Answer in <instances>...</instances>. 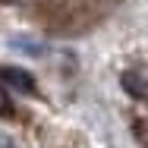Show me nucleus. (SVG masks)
Returning <instances> with one entry per match:
<instances>
[{
  "label": "nucleus",
  "mask_w": 148,
  "mask_h": 148,
  "mask_svg": "<svg viewBox=\"0 0 148 148\" xmlns=\"http://www.w3.org/2000/svg\"><path fill=\"white\" fill-rule=\"evenodd\" d=\"M0 82H6V85H13V88H19V91H32L35 88V79H32L25 69H19V66L0 69Z\"/></svg>",
  "instance_id": "1"
},
{
  "label": "nucleus",
  "mask_w": 148,
  "mask_h": 148,
  "mask_svg": "<svg viewBox=\"0 0 148 148\" xmlns=\"http://www.w3.org/2000/svg\"><path fill=\"white\" fill-rule=\"evenodd\" d=\"M123 85H126L129 95H136V98H148V82L139 73H123Z\"/></svg>",
  "instance_id": "2"
},
{
  "label": "nucleus",
  "mask_w": 148,
  "mask_h": 148,
  "mask_svg": "<svg viewBox=\"0 0 148 148\" xmlns=\"http://www.w3.org/2000/svg\"><path fill=\"white\" fill-rule=\"evenodd\" d=\"M0 114H13V104H10V98H6L3 88H0Z\"/></svg>",
  "instance_id": "3"
}]
</instances>
